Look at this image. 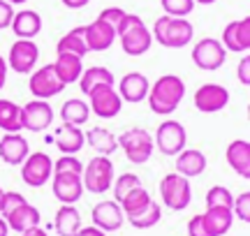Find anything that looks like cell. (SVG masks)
<instances>
[{
  "mask_svg": "<svg viewBox=\"0 0 250 236\" xmlns=\"http://www.w3.org/2000/svg\"><path fill=\"white\" fill-rule=\"evenodd\" d=\"M227 60V51L225 46L220 44V39H213V37H204L199 39L195 46H192V63L204 70V72H215L220 70Z\"/></svg>",
  "mask_w": 250,
  "mask_h": 236,
  "instance_id": "obj_8",
  "label": "cell"
},
{
  "mask_svg": "<svg viewBox=\"0 0 250 236\" xmlns=\"http://www.w3.org/2000/svg\"><path fill=\"white\" fill-rule=\"evenodd\" d=\"M28 201L23 195H19V192H5L2 195V204H0V216H7L12 209H17L19 204H23Z\"/></svg>",
  "mask_w": 250,
  "mask_h": 236,
  "instance_id": "obj_41",
  "label": "cell"
},
{
  "mask_svg": "<svg viewBox=\"0 0 250 236\" xmlns=\"http://www.w3.org/2000/svg\"><path fill=\"white\" fill-rule=\"evenodd\" d=\"M2 218L7 222V227L12 232H19V234H23V232H28V229H33V227H40V211L33 204H28V201L19 204L17 209H12Z\"/></svg>",
  "mask_w": 250,
  "mask_h": 236,
  "instance_id": "obj_21",
  "label": "cell"
},
{
  "mask_svg": "<svg viewBox=\"0 0 250 236\" xmlns=\"http://www.w3.org/2000/svg\"><path fill=\"white\" fill-rule=\"evenodd\" d=\"M195 109L202 114H215V111H223L229 102V91L220 86V83H202L195 91Z\"/></svg>",
  "mask_w": 250,
  "mask_h": 236,
  "instance_id": "obj_12",
  "label": "cell"
},
{
  "mask_svg": "<svg viewBox=\"0 0 250 236\" xmlns=\"http://www.w3.org/2000/svg\"><path fill=\"white\" fill-rule=\"evenodd\" d=\"M54 227L58 236H74L81 229V213L72 204H62L61 209L56 211Z\"/></svg>",
  "mask_w": 250,
  "mask_h": 236,
  "instance_id": "obj_28",
  "label": "cell"
},
{
  "mask_svg": "<svg viewBox=\"0 0 250 236\" xmlns=\"http://www.w3.org/2000/svg\"><path fill=\"white\" fill-rule=\"evenodd\" d=\"M202 220H204L208 236H225L232 229L234 213L232 209H225V206H208L206 213H202Z\"/></svg>",
  "mask_w": 250,
  "mask_h": 236,
  "instance_id": "obj_24",
  "label": "cell"
},
{
  "mask_svg": "<svg viewBox=\"0 0 250 236\" xmlns=\"http://www.w3.org/2000/svg\"><path fill=\"white\" fill-rule=\"evenodd\" d=\"M28 155H30V146H28L26 137H21V132H7L0 139V157H2V162L17 167V164H23Z\"/></svg>",
  "mask_w": 250,
  "mask_h": 236,
  "instance_id": "obj_19",
  "label": "cell"
},
{
  "mask_svg": "<svg viewBox=\"0 0 250 236\" xmlns=\"http://www.w3.org/2000/svg\"><path fill=\"white\" fill-rule=\"evenodd\" d=\"M232 204H234V195L229 192V188H225V185H213L211 190L206 192V209H208V206L232 209Z\"/></svg>",
  "mask_w": 250,
  "mask_h": 236,
  "instance_id": "obj_37",
  "label": "cell"
},
{
  "mask_svg": "<svg viewBox=\"0 0 250 236\" xmlns=\"http://www.w3.org/2000/svg\"><path fill=\"white\" fill-rule=\"evenodd\" d=\"M51 65H54L58 79H61L65 86L77 83V81H79V77H81V72H83L81 56H77V54H58L56 63H51Z\"/></svg>",
  "mask_w": 250,
  "mask_h": 236,
  "instance_id": "obj_27",
  "label": "cell"
},
{
  "mask_svg": "<svg viewBox=\"0 0 250 236\" xmlns=\"http://www.w3.org/2000/svg\"><path fill=\"white\" fill-rule=\"evenodd\" d=\"M186 95V83L176 74H162L160 79H155L153 86H148V95L146 100L151 104L153 114L160 116H169L171 111L179 109V104L183 102Z\"/></svg>",
  "mask_w": 250,
  "mask_h": 236,
  "instance_id": "obj_1",
  "label": "cell"
},
{
  "mask_svg": "<svg viewBox=\"0 0 250 236\" xmlns=\"http://www.w3.org/2000/svg\"><path fill=\"white\" fill-rule=\"evenodd\" d=\"M160 218H162L160 204H158V201H151V204H148L142 213H137V216H132V218H125V220H127L134 229H151V227H155V225L160 222Z\"/></svg>",
  "mask_w": 250,
  "mask_h": 236,
  "instance_id": "obj_35",
  "label": "cell"
},
{
  "mask_svg": "<svg viewBox=\"0 0 250 236\" xmlns=\"http://www.w3.org/2000/svg\"><path fill=\"white\" fill-rule=\"evenodd\" d=\"M220 44L225 46V51H232V54H248V49H250V17L229 21V23L223 28V39H220Z\"/></svg>",
  "mask_w": 250,
  "mask_h": 236,
  "instance_id": "obj_14",
  "label": "cell"
},
{
  "mask_svg": "<svg viewBox=\"0 0 250 236\" xmlns=\"http://www.w3.org/2000/svg\"><path fill=\"white\" fill-rule=\"evenodd\" d=\"M54 144L58 146V151L65 155H77L86 144V137H83V130L77 125H67L62 123L58 130L54 132Z\"/></svg>",
  "mask_w": 250,
  "mask_h": 236,
  "instance_id": "obj_22",
  "label": "cell"
},
{
  "mask_svg": "<svg viewBox=\"0 0 250 236\" xmlns=\"http://www.w3.org/2000/svg\"><path fill=\"white\" fill-rule=\"evenodd\" d=\"M9 5H23V2H28V0H7Z\"/></svg>",
  "mask_w": 250,
  "mask_h": 236,
  "instance_id": "obj_51",
  "label": "cell"
},
{
  "mask_svg": "<svg viewBox=\"0 0 250 236\" xmlns=\"http://www.w3.org/2000/svg\"><path fill=\"white\" fill-rule=\"evenodd\" d=\"M54 123V109L46 100H30L23 107V130L44 132Z\"/></svg>",
  "mask_w": 250,
  "mask_h": 236,
  "instance_id": "obj_17",
  "label": "cell"
},
{
  "mask_svg": "<svg viewBox=\"0 0 250 236\" xmlns=\"http://www.w3.org/2000/svg\"><path fill=\"white\" fill-rule=\"evenodd\" d=\"M236 77H239V81H241L243 86H250V58H248V56H243L241 60H239Z\"/></svg>",
  "mask_w": 250,
  "mask_h": 236,
  "instance_id": "obj_45",
  "label": "cell"
},
{
  "mask_svg": "<svg viewBox=\"0 0 250 236\" xmlns=\"http://www.w3.org/2000/svg\"><path fill=\"white\" fill-rule=\"evenodd\" d=\"M232 213L243 222H250V192H241L239 197H234L232 204Z\"/></svg>",
  "mask_w": 250,
  "mask_h": 236,
  "instance_id": "obj_40",
  "label": "cell"
},
{
  "mask_svg": "<svg viewBox=\"0 0 250 236\" xmlns=\"http://www.w3.org/2000/svg\"><path fill=\"white\" fill-rule=\"evenodd\" d=\"M12 19H14V7L7 0H0V30L12 26Z\"/></svg>",
  "mask_w": 250,
  "mask_h": 236,
  "instance_id": "obj_44",
  "label": "cell"
},
{
  "mask_svg": "<svg viewBox=\"0 0 250 236\" xmlns=\"http://www.w3.org/2000/svg\"><path fill=\"white\" fill-rule=\"evenodd\" d=\"M104 236H107V234H104Z\"/></svg>",
  "mask_w": 250,
  "mask_h": 236,
  "instance_id": "obj_54",
  "label": "cell"
},
{
  "mask_svg": "<svg viewBox=\"0 0 250 236\" xmlns=\"http://www.w3.org/2000/svg\"><path fill=\"white\" fill-rule=\"evenodd\" d=\"M19 236H49L42 227H33V229H28V232H23V234H19Z\"/></svg>",
  "mask_w": 250,
  "mask_h": 236,
  "instance_id": "obj_49",
  "label": "cell"
},
{
  "mask_svg": "<svg viewBox=\"0 0 250 236\" xmlns=\"http://www.w3.org/2000/svg\"><path fill=\"white\" fill-rule=\"evenodd\" d=\"M90 218H93V227L102 229L104 234H107V232H118L125 222L123 209H121V204L114 201V199L95 204V209H93V213H90Z\"/></svg>",
  "mask_w": 250,
  "mask_h": 236,
  "instance_id": "obj_15",
  "label": "cell"
},
{
  "mask_svg": "<svg viewBox=\"0 0 250 236\" xmlns=\"http://www.w3.org/2000/svg\"><path fill=\"white\" fill-rule=\"evenodd\" d=\"M28 88H30V93H33L35 100H49V98H54V95L65 91V83L58 79L54 65H44V67L30 72Z\"/></svg>",
  "mask_w": 250,
  "mask_h": 236,
  "instance_id": "obj_11",
  "label": "cell"
},
{
  "mask_svg": "<svg viewBox=\"0 0 250 236\" xmlns=\"http://www.w3.org/2000/svg\"><path fill=\"white\" fill-rule=\"evenodd\" d=\"M7 70H9L7 60L0 56V91H2V88H5V83H7Z\"/></svg>",
  "mask_w": 250,
  "mask_h": 236,
  "instance_id": "obj_46",
  "label": "cell"
},
{
  "mask_svg": "<svg viewBox=\"0 0 250 236\" xmlns=\"http://www.w3.org/2000/svg\"><path fill=\"white\" fill-rule=\"evenodd\" d=\"M9 234V227H7V222H5V218L0 216V236H7Z\"/></svg>",
  "mask_w": 250,
  "mask_h": 236,
  "instance_id": "obj_50",
  "label": "cell"
},
{
  "mask_svg": "<svg viewBox=\"0 0 250 236\" xmlns=\"http://www.w3.org/2000/svg\"><path fill=\"white\" fill-rule=\"evenodd\" d=\"M102 83H111V86H114V74H111V70L102 67V65H95V67L83 70L79 77V88H81V93H86V95H88L90 88L102 86Z\"/></svg>",
  "mask_w": 250,
  "mask_h": 236,
  "instance_id": "obj_33",
  "label": "cell"
},
{
  "mask_svg": "<svg viewBox=\"0 0 250 236\" xmlns=\"http://www.w3.org/2000/svg\"><path fill=\"white\" fill-rule=\"evenodd\" d=\"M74 236H104V232L98 227H81Z\"/></svg>",
  "mask_w": 250,
  "mask_h": 236,
  "instance_id": "obj_47",
  "label": "cell"
},
{
  "mask_svg": "<svg viewBox=\"0 0 250 236\" xmlns=\"http://www.w3.org/2000/svg\"><path fill=\"white\" fill-rule=\"evenodd\" d=\"M225 157H227V164L232 167L234 172L248 181L250 178V141H246V139H234L232 144L227 146Z\"/></svg>",
  "mask_w": 250,
  "mask_h": 236,
  "instance_id": "obj_23",
  "label": "cell"
},
{
  "mask_svg": "<svg viewBox=\"0 0 250 236\" xmlns=\"http://www.w3.org/2000/svg\"><path fill=\"white\" fill-rule=\"evenodd\" d=\"M188 135H186V127L181 125L179 120H162L158 130H155V139L153 144L155 148L160 151L162 155H179L183 148H186Z\"/></svg>",
  "mask_w": 250,
  "mask_h": 236,
  "instance_id": "obj_7",
  "label": "cell"
},
{
  "mask_svg": "<svg viewBox=\"0 0 250 236\" xmlns=\"http://www.w3.org/2000/svg\"><path fill=\"white\" fill-rule=\"evenodd\" d=\"M83 35H86L88 51H107L116 39V30H114V26H109L107 21H102L98 17L88 26H83Z\"/></svg>",
  "mask_w": 250,
  "mask_h": 236,
  "instance_id": "obj_18",
  "label": "cell"
},
{
  "mask_svg": "<svg viewBox=\"0 0 250 236\" xmlns=\"http://www.w3.org/2000/svg\"><path fill=\"white\" fill-rule=\"evenodd\" d=\"M65 7H70V9H81V7H86L90 0H61Z\"/></svg>",
  "mask_w": 250,
  "mask_h": 236,
  "instance_id": "obj_48",
  "label": "cell"
},
{
  "mask_svg": "<svg viewBox=\"0 0 250 236\" xmlns=\"http://www.w3.org/2000/svg\"><path fill=\"white\" fill-rule=\"evenodd\" d=\"M0 130L21 132L23 130V107L12 100H0Z\"/></svg>",
  "mask_w": 250,
  "mask_h": 236,
  "instance_id": "obj_31",
  "label": "cell"
},
{
  "mask_svg": "<svg viewBox=\"0 0 250 236\" xmlns=\"http://www.w3.org/2000/svg\"><path fill=\"white\" fill-rule=\"evenodd\" d=\"M81 174L83 172V164L79 162V157L77 155H62L54 162V174Z\"/></svg>",
  "mask_w": 250,
  "mask_h": 236,
  "instance_id": "obj_39",
  "label": "cell"
},
{
  "mask_svg": "<svg viewBox=\"0 0 250 236\" xmlns=\"http://www.w3.org/2000/svg\"><path fill=\"white\" fill-rule=\"evenodd\" d=\"M151 201H153L151 195H148V192L139 185V188H134L132 192H127V195H125L118 204H121V209H123L125 218H132V216H137V213H142V211L146 209Z\"/></svg>",
  "mask_w": 250,
  "mask_h": 236,
  "instance_id": "obj_34",
  "label": "cell"
},
{
  "mask_svg": "<svg viewBox=\"0 0 250 236\" xmlns=\"http://www.w3.org/2000/svg\"><path fill=\"white\" fill-rule=\"evenodd\" d=\"M195 28L188 19L179 17H160L153 23V39L162 44L165 49H183L192 42Z\"/></svg>",
  "mask_w": 250,
  "mask_h": 236,
  "instance_id": "obj_3",
  "label": "cell"
},
{
  "mask_svg": "<svg viewBox=\"0 0 250 236\" xmlns=\"http://www.w3.org/2000/svg\"><path fill=\"white\" fill-rule=\"evenodd\" d=\"M81 181H83V190L93 192V195L107 192L114 183V162L107 155H95L88 164H83Z\"/></svg>",
  "mask_w": 250,
  "mask_h": 236,
  "instance_id": "obj_4",
  "label": "cell"
},
{
  "mask_svg": "<svg viewBox=\"0 0 250 236\" xmlns=\"http://www.w3.org/2000/svg\"><path fill=\"white\" fill-rule=\"evenodd\" d=\"M160 197L162 204L171 211H183L192 201V185L190 178L181 174H167L160 181Z\"/></svg>",
  "mask_w": 250,
  "mask_h": 236,
  "instance_id": "obj_6",
  "label": "cell"
},
{
  "mask_svg": "<svg viewBox=\"0 0 250 236\" xmlns=\"http://www.w3.org/2000/svg\"><path fill=\"white\" fill-rule=\"evenodd\" d=\"M54 176V160L46 153H30L21 164V178L30 188H42Z\"/></svg>",
  "mask_w": 250,
  "mask_h": 236,
  "instance_id": "obj_10",
  "label": "cell"
},
{
  "mask_svg": "<svg viewBox=\"0 0 250 236\" xmlns=\"http://www.w3.org/2000/svg\"><path fill=\"white\" fill-rule=\"evenodd\" d=\"M206 169V155L197 148H183L176 155V174L186 176V178H195L202 176Z\"/></svg>",
  "mask_w": 250,
  "mask_h": 236,
  "instance_id": "obj_26",
  "label": "cell"
},
{
  "mask_svg": "<svg viewBox=\"0 0 250 236\" xmlns=\"http://www.w3.org/2000/svg\"><path fill=\"white\" fill-rule=\"evenodd\" d=\"M125 14H127V12L121 9V7H107V9H102V12H100V19H102V21H107L109 26H114V30H116L118 23L123 21Z\"/></svg>",
  "mask_w": 250,
  "mask_h": 236,
  "instance_id": "obj_42",
  "label": "cell"
},
{
  "mask_svg": "<svg viewBox=\"0 0 250 236\" xmlns=\"http://www.w3.org/2000/svg\"><path fill=\"white\" fill-rule=\"evenodd\" d=\"M9 28L14 30V35L19 39H33L42 30V17L33 9H21V12H14V19H12Z\"/></svg>",
  "mask_w": 250,
  "mask_h": 236,
  "instance_id": "obj_25",
  "label": "cell"
},
{
  "mask_svg": "<svg viewBox=\"0 0 250 236\" xmlns=\"http://www.w3.org/2000/svg\"><path fill=\"white\" fill-rule=\"evenodd\" d=\"M116 141H118V148H123L125 157H127L132 164L148 162V160H151V155H153V151H155L153 137L148 135L146 130H139V127L125 130Z\"/></svg>",
  "mask_w": 250,
  "mask_h": 236,
  "instance_id": "obj_5",
  "label": "cell"
},
{
  "mask_svg": "<svg viewBox=\"0 0 250 236\" xmlns=\"http://www.w3.org/2000/svg\"><path fill=\"white\" fill-rule=\"evenodd\" d=\"M51 190L54 197L62 204H77L83 195V181H81V174H54L51 176Z\"/></svg>",
  "mask_w": 250,
  "mask_h": 236,
  "instance_id": "obj_16",
  "label": "cell"
},
{
  "mask_svg": "<svg viewBox=\"0 0 250 236\" xmlns=\"http://www.w3.org/2000/svg\"><path fill=\"white\" fill-rule=\"evenodd\" d=\"M56 54H77V56H81V58L88 54L86 35H83V26H77V28H72V30H67V33L58 39Z\"/></svg>",
  "mask_w": 250,
  "mask_h": 236,
  "instance_id": "obj_30",
  "label": "cell"
},
{
  "mask_svg": "<svg viewBox=\"0 0 250 236\" xmlns=\"http://www.w3.org/2000/svg\"><path fill=\"white\" fill-rule=\"evenodd\" d=\"M83 137H86V144L98 155H107L109 157L111 153H116V148H118L116 137L111 135L109 130H104V127H93V130H88Z\"/></svg>",
  "mask_w": 250,
  "mask_h": 236,
  "instance_id": "obj_29",
  "label": "cell"
},
{
  "mask_svg": "<svg viewBox=\"0 0 250 236\" xmlns=\"http://www.w3.org/2000/svg\"><path fill=\"white\" fill-rule=\"evenodd\" d=\"M61 118H62V123H67V125L81 127L88 123L90 107L83 100H77V98H74V100H67L61 107Z\"/></svg>",
  "mask_w": 250,
  "mask_h": 236,
  "instance_id": "obj_32",
  "label": "cell"
},
{
  "mask_svg": "<svg viewBox=\"0 0 250 236\" xmlns=\"http://www.w3.org/2000/svg\"><path fill=\"white\" fill-rule=\"evenodd\" d=\"M162 9L167 17H188L192 9H195V0H160Z\"/></svg>",
  "mask_w": 250,
  "mask_h": 236,
  "instance_id": "obj_38",
  "label": "cell"
},
{
  "mask_svg": "<svg viewBox=\"0 0 250 236\" xmlns=\"http://www.w3.org/2000/svg\"><path fill=\"white\" fill-rule=\"evenodd\" d=\"M111 185H114V201H121L127 192H132L134 188L142 185V178L137 174H121Z\"/></svg>",
  "mask_w": 250,
  "mask_h": 236,
  "instance_id": "obj_36",
  "label": "cell"
},
{
  "mask_svg": "<svg viewBox=\"0 0 250 236\" xmlns=\"http://www.w3.org/2000/svg\"><path fill=\"white\" fill-rule=\"evenodd\" d=\"M2 195H5V190H2V185H0V204H2Z\"/></svg>",
  "mask_w": 250,
  "mask_h": 236,
  "instance_id": "obj_53",
  "label": "cell"
},
{
  "mask_svg": "<svg viewBox=\"0 0 250 236\" xmlns=\"http://www.w3.org/2000/svg\"><path fill=\"white\" fill-rule=\"evenodd\" d=\"M40 58V46L33 39H17L7 56V67H12L17 74H30L35 70Z\"/></svg>",
  "mask_w": 250,
  "mask_h": 236,
  "instance_id": "obj_13",
  "label": "cell"
},
{
  "mask_svg": "<svg viewBox=\"0 0 250 236\" xmlns=\"http://www.w3.org/2000/svg\"><path fill=\"white\" fill-rule=\"evenodd\" d=\"M188 236H208L204 220H202V213L190 218V222H188Z\"/></svg>",
  "mask_w": 250,
  "mask_h": 236,
  "instance_id": "obj_43",
  "label": "cell"
},
{
  "mask_svg": "<svg viewBox=\"0 0 250 236\" xmlns=\"http://www.w3.org/2000/svg\"><path fill=\"white\" fill-rule=\"evenodd\" d=\"M148 79L144 77L142 72H127L118 83V95L123 102H130V104H139V102L146 100L148 95Z\"/></svg>",
  "mask_w": 250,
  "mask_h": 236,
  "instance_id": "obj_20",
  "label": "cell"
},
{
  "mask_svg": "<svg viewBox=\"0 0 250 236\" xmlns=\"http://www.w3.org/2000/svg\"><path fill=\"white\" fill-rule=\"evenodd\" d=\"M195 2H202V5H213L215 0H195Z\"/></svg>",
  "mask_w": 250,
  "mask_h": 236,
  "instance_id": "obj_52",
  "label": "cell"
},
{
  "mask_svg": "<svg viewBox=\"0 0 250 236\" xmlns=\"http://www.w3.org/2000/svg\"><path fill=\"white\" fill-rule=\"evenodd\" d=\"M116 37L121 39V49L127 56H144L153 44V35L146 28L144 19L137 17V14H130V12L118 23Z\"/></svg>",
  "mask_w": 250,
  "mask_h": 236,
  "instance_id": "obj_2",
  "label": "cell"
},
{
  "mask_svg": "<svg viewBox=\"0 0 250 236\" xmlns=\"http://www.w3.org/2000/svg\"><path fill=\"white\" fill-rule=\"evenodd\" d=\"M90 98V111H95V116L100 118H116L123 109V100L118 95L116 86L111 83H102V86H95L88 91Z\"/></svg>",
  "mask_w": 250,
  "mask_h": 236,
  "instance_id": "obj_9",
  "label": "cell"
}]
</instances>
